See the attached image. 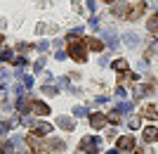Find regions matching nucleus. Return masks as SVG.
Here are the masks:
<instances>
[{
    "mask_svg": "<svg viewBox=\"0 0 158 154\" xmlns=\"http://www.w3.org/2000/svg\"><path fill=\"white\" fill-rule=\"evenodd\" d=\"M113 14H116V17H120V14L125 17V14H127V5H125V2H118V5H113Z\"/></svg>",
    "mask_w": 158,
    "mask_h": 154,
    "instance_id": "obj_13",
    "label": "nucleus"
},
{
    "mask_svg": "<svg viewBox=\"0 0 158 154\" xmlns=\"http://www.w3.org/2000/svg\"><path fill=\"white\" fill-rule=\"evenodd\" d=\"M118 149H135V138L132 135H123V138H118Z\"/></svg>",
    "mask_w": 158,
    "mask_h": 154,
    "instance_id": "obj_8",
    "label": "nucleus"
},
{
    "mask_svg": "<svg viewBox=\"0 0 158 154\" xmlns=\"http://www.w3.org/2000/svg\"><path fill=\"white\" fill-rule=\"evenodd\" d=\"M144 10H146V5H144V2H137V5L132 7V10H127L125 19H127V21H135L137 17H142V12H144Z\"/></svg>",
    "mask_w": 158,
    "mask_h": 154,
    "instance_id": "obj_4",
    "label": "nucleus"
},
{
    "mask_svg": "<svg viewBox=\"0 0 158 154\" xmlns=\"http://www.w3.org/2000/svg\"><path fill=\"white\" fill-rule=\"evenodd\" d=\"M17 107H19V112H26V109H28V107H31V102H28V100H26V97H21V100H19V102H17Z\"/></svg>",
    "mask_w": 158,
    "mask_h": 154,
    "instance_id": "obj_21",
    "label": "nucleus"
},
{
    "mask_svg": "<svg viewBox=\"0 0 158 154\" xmlns=\"http://www.w3.org/2000/svg\"><path fill=\"white\" fill-rule=\"evenodd\" d=\"M73 116H80V119H83V116H87V109L78 104V107H73Z\"/></svg>",
    "mask_w": 158,
    "mask_h": 154,
    "instance_id": "obj_22",
    "label": "nucleus"
},
{
    "mask_svg": "<svg viewBox=\"0 0 158 154\" xmlns=\"http://www.w3.org/2000/svg\"><path fill=\"white\" fill-rule=\"evenodd\" d=\"M149 93H151V88H149V86H137V90H135L137 97H144V95H149Z\"/></svg>",
    "mask_w": 158,
    "mask_h": 154,
    "instance_id": "obj_19",
    "label": "nucleus"
},
{
    "mask_svg": "<svg viewBox=\"0 0 158 154\" xmlns=\"http://www.w3.org/2000/svg\"><path fill=\"white\" fill-rule=\"evenodd\" d=\"M142 135H144V140H146V142H153V140L158 138V128L149 126V128H144V133H142Z\"/></svg>",
    "mask_w": 158,
    "mask_h": 154,
    "instance_id": "obj_10",
    "label": "nucleus"
},
{
    "mask_svg": "<svg viewBox=\"0 0 158 154\" xmlns=\"http://www.w3.org/2000/svg\"><path fill=\"white\" fill-rule=\"evenodd\" d=\"M0 154H12V145H10V142H2V145H0Z\"/></svg>",
    "mask_w": 158,
    "mask_h": 154,
    "instance_id": "obj_23",
    "label": "nucleus"
},
{
    "mask_svg": "<svg viewBox=\"0 0 158 154\" xmlns=\"http://www.w3.org/2000/svg\"><path fill=\"white\" fill-rule=\"evenodd\" d=\"M106 121H111V123H120V112H111V114H106Z\"/></svg>",
    "mask_w": 158,
    "mask_h": 154,
    "instance_id": "obj_20",
    "label": "nucleus"
},
{
    "mask_svg": "<svg viewBox=\"0 0 158 154\" xmlns=\"http://www.w3.org/2000/svg\"><path fill=\"white\" fill-rule=\"evenodd\" d=\"M127 126H130L132 130H137V128H139V119H130V123H127Z\"/></svg>",
    "mask_w": 158,
    "mask_h": 154,
    "instance_id": "obj_28",
    "label": "nucleus"
},
{
    "mask_svg": "<svg viewBox=\"0 0 158 154\" xmlns=\"http://www.w3.org/2000/svg\"><path fill=\"white\" fill-rule=\"evenodd\" d=\"M0 59H2V62H12L14 59L12 50H10V47H0Z\"/></svg>",
    "mask_w": 158,
    "mask_h": 154,
    "instance_id": "obj_14",
    "label": "nucleus"
},
{
    "mask_svg": "<svg viewBox=\"0 0 158 154\" xmlns=\"http://www.w3.org/2000/svg\"><path fill=\"white\" fill-rule=\"evenodd\" d=\"M142 116L149 119V121L158 119V107H156V104H144V107H142Z\"/></svg>",
    "mask_w": 158,
    "mask_h": 154,
    "instance_id": "obj_5",
    "label": "nucleus"
},
{
    "mask_svg": "<svg viewBox=\"0 0 158 154\" xmlns=\"http://www.w3.org/2000/svg\"><path fill=\"white\" fill-rule=\"evenodd\" d=\"M43 93H45V95H57L59 90H57L54 86H47V83H45V86H43Z\"/></svg>",
    "mask_w": 158,
    "mask_h": 154,
    "instance_id": "obj_24",
    "label": "nucleus"
},
{
    "mask_svg": "<svg viewBox=\"0 0 158 154\" xmlns=\"http://www.w3.org/2000/svg\"><path fill=\"white\" fill-rule=\"evenodd\" d=\"M106 154H118V149H109V152H106Z\"/></svg>",
    "mask_w": 158,
    "mask_h": 154,
    "instance_id": "obj_29",
    "label": "nucleus"
},
{
    "mask_svg": "<svg viewBox=\"0 0 158 154\" xmlns=\"http://www.w3.org/2000/svg\"><path fill=\"white\" fill-rule=\"evenodd\" d=\"M47 145H50V149H57V152H59V149H64V142H61V140H57V138L47 140Z\"/></svg>",
    "mask_w": 158,
    "mask_h": 154,
    "instance_id": "obj_17",
    "label": "nucleus"
},
{
    "mask_svg": "<svg viewBox=\"0 0 158 154\" xmlns=\"http://www.w3.org/2000/svg\"><path fill=\"white\" fill-rule=\"evenodd\" d=\"M113 69H116V71H127V62L125 59H116L113 62Z\"/></svg>",
    "mask_w": 158,
    "mask_h": 154,
    "instance_id": "obj_18",
    "label": "nucleus"
},
{
    "mask_svg": "<svg viewBox=\"0 0 158 154\" xmlns=\"http://www.w3.org/2000/svg\"><path fill=\"white\" fill-rule=\"evenodd\" d=\"M118 112H125V114H127V112H132V102H125V104H120Z\"/></svg>",
    "mask_w": 158,
    "mask_h": 154,
    "instance_id": "obj_26",
    "label": "nucleus"
},
{
    "mask_svg": "<svg viewBox=\"0 0 158 154\" xmlns=\"http://www.w3.org/2000/svg\"><path fill=\"white\" fill-rule=\"evenodd\" d=\"M69 47H66V52H69V57L76 62H85L87 59V50H85V40H78L76 36H69Z\"/></svg>",
    "mask_w": 158,
    "mask_h": 154,
    "instance_id": "obj_1",
    "label": "nucleus"
},
{
    "mask_svg": "<svg viewBox=\"0 0 158 154\" xmlns=\"http://www.w3.org/2000/svg\"><path fill=\"white\" fill-rule=\"evenodd\" d=\"M35 154H50V152H45V149H38V152H35Z\"/></svg>",
    "mask_w": 158,
    "mask_h": 154,
    "instance_id": "obj_30",
    "label": "nucleus"
},
{
    "mask_svg": "<svg viewBox=\"0 0 158 154\" xmlns=\"http://www.w3.org/2000/svg\"><path fill=\"white\" fill-rule=\"evenodd\" d=\"M104 2H113V0H104Z\"/></svg>",
    "mask_w": 158,
    "mask_h": 154,
    "instance_id": "obj_31",
    "label": "nucleus"
},
{
    "mask_svg": "<svg viewBox=\"0 0 158 154\" xmlns=\"http://www.w3.org/2000/svg\"><path fill=\"white\" fill-rule=\"evenodd\" d=\"M104 123H106V116H104V114H99V112H97V114L90 116V126H92L94 130H102V128H104Z\"/></svg>",
    "mask_w": 158,
    "mask_h": 154,
    "instance_id": "obj_6",
    "label": "nucleus"
},
{
    "mask_svg": "<svg viewBox=\"0 0 158 154\" xmlns=\"http://www.w3.org/2000/svg\"><path fill=\"white\" fill-rule=\"evenodd\" d=\"M85 45L90 47V50H97V52H99V50L104 47V43H99L97 38H85Z\"/></svg>",
    "mask_w": 158,
    "mask_h": 154,
    "instance_id": "obj_11",
    "label": "nucleus"
},
{
    "mask_svg": "<svg viewBox=\"0 0 158 154\" xmlns=\"http://www.w3.org/2000/svg\"><path fill=\"white\" fill-rule=\"evenodd\" d=\"M0 40H2V36H0Z\"/></svg>",
    "mask_w": 158,
    "mask_h": 154,
    "instance_id": "obj_32",
    "label": "nucleus"
},
{
    "mask_svg": "<svg viewBox=\"0 0 158 154\" xmlns=\"http://www.w3.org/2000/svg\"><path fill=\"white\" fill-rule=\"evenodd\" d=\"M31 109H33V114H38V116L50 114V107H47L45 102H40V100H31Z\"/></svg>",
    "mask_w": 158,
    "mask_h": 154,
    "instance_id": "obj_3",
    "label": "nucleus"
},
{
    "mask_svg": "<svg viewBox=\"0 0 158 154\" xmlns=\"http://www.w3.org/2000/svg\"><path fill=\"white\" fill-rule=\"evenodd\" d=\"M146 26H149V31H151V33H158V14L146 21Z\"/></svg>",
    "mask_w": 158,
    "mask_h": 154,
    "instance_id": "obj_15",
    "label": "nucleus"
},
{
    "mask_svg": "<svg viewBox=\"0 0 158 154\" xmlns=\"http://www.w3.org/2000/svg\"><path fill=\"white\" fill-rule=\"evenodd\" d=\"M123 40H125V45H130V47H135V45H137V36H135V33H125V36H123Z\"/></svg>",
    "mask_w": 158,
    "mask_h": 154,
    "instance_id": "obj_16",
    "label": "nucleus"
},
{
    "mask_svg": "<svg viewBox=\"0 0 158 154\" xmlns=\"http://www.w3.org/2000/svg\"><path fill=\"white\" fill-rule=\"evenodd\" d=\"M21 123H24V126H35V119H33V116H28V114H24Z\"/></svg>",
    "mask_w": 158,
    "mask_h": 154,
    "instance_id": "obj_25",
    "label": "nucleus"
},
{
    "mask_svg": "<svg viewBox=\"0 0 158 154\" xmlns=\"http://www.w3.org/2000/svg\"><path fill=\"white\" fill-rule=\"evenodd\" d=\"M14 64H17V67H24V64H26V57H14Z\"/></svg>",
    "mask_w": 158,
    "mask_h": 154,
    "instance_id": "obj_27",
    "label": "nucleus"
},
{
    "mask_svg": "<svg viewBox=\"0 0 158 154\" xmlns=\"http://www.w3.org/2000/svg\"><path fill=\"white\" fill-rule=\"evenodd\" d=\"M57 123H59V128H64V130H73V128H76V121L69 119V116H59Z\"/></svg>",
    "mask_w": 158,
    "mask_h": 154,
    "instance_id": "obj_9",
    "label": "nucleus"
},
{
    "mask_svg": "<svg viewBox=\"0 0 158 154\" xmlns=\"http://www.w3.org/2000/svg\"><path fill=\"white\" fill-rule=\"evenodd\" d=\"M80 149L85 154H97L99 152V138L97 135H85V138L80 140Z\"/></svg>",
    "mask_w": 158,
    "mask_h": 154,
    "instance_id": "obj_2",
    "label": "nucleus"
},
{
    "mask_svg": "<svg viewBox=\"0 0 158 154\" xmlns=\"http://www.w3.org/2000/svg\"><path fill=\"white\" fill-rule=\"evenodd\" d=\"M106 43H109V47H116V43H118V38H116V33H113L111 29H106Z\"/></svg>",
    "mask_w": 158,
    "mask_h": 154,
    "instance_id": "obj_12",
    "label": "nucleus"
},
{
    "mask_svg": "<svg viewBox=\"0 0 158 154\" xmlns=\"http://www.w3.org/2000/svg\"><path fill=\"white\" fill-rule=\"evenodd\" d=\"M35 135H40V138H43V135H50L52 133V123H47V121H38V123H35Z\"/></svg>",
    "mask_w": 158,
    "mask_h": 154,
    "instance_id": "obj_7",
    "label": "nucleus"
}]
</instances>
